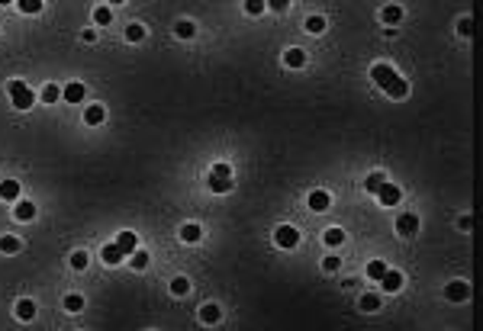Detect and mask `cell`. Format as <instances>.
Segmentation results:
<instances>
[{
    "label": "cell",
    "mask_w": 483,
    "mask_h": 331,
    "mask_svg": "<svg viewBox=\"0 0 483 331\" xmlns=\"http://www.w3.org/2000/svg\"><path fill=\"white\" fill-rule=\"evenodd\" d=\"M7 90H10V100H13V106H16V109H29V106L35 103L32 90H29L23 81H10V87H7Z\"/></svg>",
    "instance_id": "1"
},
{
    "label": "cell",
    "mask_w": 483,
    "mask_h": 331,
    "mask_svg": "<svg viewBox=\"0 0 483 331\" xmlns=\"http://www.w3.org/2000/svg\"><path fill=\"white\" fill-rule=\"evenodd\" d=\"M274 238H277L281 248H296V244H300V231L293 225H281V228L274 231Z\"/></svg>",
    "instance_id": "2"
},
{
    "label": "cell",
    "mask_w": 483,
    "mask_h": 331,
    "mask_svg": "<svg viewBox=\"0 0 483 331\" xmlns=\"http://www.w3.org/2000/svg\"><path fill=\"white\" fill-rule=\"evenodd\" d=\"M396 231H400L403 238H413L416 231H419V219H416L413 212H406V216H400V219H396Z\"/></svg>",
    "instance_id": "3"
},
{
    "label": "cell",
    "mask_w": 483,
    "mask_h": 331,
    "mask_svg": "<svg viewBox=\"0 0 483 331\" xmlns=\"http://www.w3.org/2000/svg\"><path fill=\"white\" fill-rule=\"evenodd\" d=\"M400 196H403V193H400V187H393V183H386V180H383V187L377 190L380 206H396V203H400Z\"/></svg>",
    "instance_id": "4"
},
{
    "label": "cell",
    "mask_w": 483,
    "mask_h": 331,
    "mask_svg": "<svg viewBox=\"0 0 483 331\" xmlns=\"http://www.w3.org/2000/svg\"><path fill=\"white\" fill-rule=\"evenodd\" d=\"M444 296H448L451 302H464V299L470 296V286L464 283V280H454V283L444 286Z\"/></svg>",
    "instance_id": "5"
},
{
    "label": "cell",
    "mask_w": 483,
    "mask_h": 331,
    "mask_svg": "<svg viewBox=\"0 0 483 331\" xmlns=\"http://www.w3.org/2000/svg\"><path fill=\"white\" fill-rule=\"evenodd\" d=\"M370 77L380 84V87H386V84H393L396 81V71L390 68V65H374L370 68Z\"/></svg>",
    "instance_id": "6"
},
{
    "label": "cell",
    "mask_w": 483,
    "mask_h": 331,
    "mask_svg": "<svg viewBox=\"0 0 483 331\" xmlns=\"http://www.w3.org/2000/svg\"><path fill=\"white\" fill-rule=\"evenodd\" d=\"M380 286L386 289V293H396L403 286V274L400 270H383V277H380Z\"/></svg>",
    "instance_id": "7"
},
{
    "label": "cell",
    "mask_w": 483,
    "mask_h": 331,
    "mask_svg": "<svg viewBox=\"0 0 483 331\" xmlns=\"http://www.w3.org/2000/svg\"><path fill=\"white\" fill-rule=\"evenodd\" d=\"M0 200H20V180H0Z\"/></svg>",
    "instance_id": "8"
},
{
    "label": "cell",
    "mask_w": 483,
    "mask_h": 331,
    "mask_svg": "<svg viewBox=\"0 0 483 331\" xmlns=\"http://www.w3.org/2000/svg\"><path fill=\"white\" fill-rule=\"evenodd\" d=\"M207 183H210L213 193H229V190H232V177H222V174H210Z\"/></svg>",
    "instance_id": "9"
},
{
    "label": "cell",
    "mask_w": 483,
    "mask_h": 331,
    "mask_svg": "<svg viewBox=\"0 0 483 331\" xmlns=\"http://www.w3.org/2000/svg\"><path fill=\"white\" fill-rule=\"evenodd\" d=\"M329 203H332V200H329V193H325V190H316V193H309V209H316V212H325V209H329Z\"/></svg>",
    "instance_id": "10"
},
{
    "label": "cell",
    "mask_w": 483,
    "mask_h": 331,
    "mask_svg": "<svg viewBox=\"0 0 483 331\" xmlns=\"http://www.w3.org/2000/svg\"><path fill=\"white\" fill-rule=\"evenodd\" d=\"M116 244H119V251H123V254H132V251H136V244H139V238H136V231H119Z\"/></svg>",
    "instance_id": "11"
},
{
    "label": "cell",
    "mask_w": 483,
    "mask_h": 331,
    "mask_svg": "<svg viewBox=\"0 0 483 331\" xmlns=\"http://www.w3.org/2000/svg\"><path fill=\"white\" fill-rule=\"evenodd\" d=\"M103 116H106V113H103V106H100V103H94V106L84 109V122H87V126H100Z\"/></svg>",
    "instance_id": "12"
},
{
    "label": "cell",
    "mask_w": 483,
    "mask_h": 331,
    "mask_svg": "<svg viewBox=\"0 0 483 331\" xmlns=\"http://www.w3.org/2000/svg\"><path fill=\"white\" fill-rule=\"evenodd\" d=\"M62 96H65V103H81L84 100V84H68L62 90Z\"/></svg>",
    "instance_id": "13"
},
{
    "label": "cell",
    "mask_w": 483,
    "mask_h": 331,
    "mask_svg": "<svg viewBox=\"0 0 483 331\" xmlns=\"http://www.w3.org/2000/svg\"><path fill=\"white\" fill-rule=\"evenodd\" d=\"M284 61H287V68H303L306 65V52L303 48H290V52L284 55Z\"/></svg>",
    "instance_id": "14"
},
{
    "label": "cell",
    "mask_w": 483,
    "mask_h": 331,
    "mask_svg": "<svg viewBox=\"0 0 483 331\" xmlns=\"http://www.w3.org/2000/svg\"><path fill=\"white\" fill-rule=\"evenodd\" d=\"M383 90H386V93H390V96H396V100H400V96H406V93H409V84H406L403 77H396L393 84H386V87H383Z\"/></svg>",
    "instance_id": "15"
},
{
    "label": "cell",
    "mask_w": 483,
    "mask_h": 331,
    "mask_svg": "<svg viewBox=\"0 0 483 331\" xmlns=\"http://www.w3.org/2000/svg\"><path fill=\"white\" fill-rule=\"evenodd\" d=\"M200 322L216 325V322H219V305H213V302H210V305H203V309H200Z\"/></svg>",
    "instance_id": "16"
},
{
    "label": "cell",
    "mask_w": 483,
    "mask_h": 331,
    "mask_svg": "<svg viewBox=\"0 0 483 331\" xmlns=\"http://www.w3.org/2000/svg\"><path fill=\"white\" fill-rule=\"evenodd\" d=\"M32 315H35V305H32V299H20V302H16V318H23V322H29Z\"/></svg>",
    "instance_id": "17"
},
{
    "label": "cell",
    "mask_w": 483,
    "mask_h": 331,
    "mask_svg": "<svg viewBox=\"0 0 483 331\" xmlns=\"http://www.w3.org/2000/svg\"><path fill=\"white\" fill-rule=\"evenodd\" d=\"M380 20L386 23V26H396V23L403 20V10H400V7H383V13H380Z\"/></svg>",
    "instance_id": "18"
},
{
    "label": "cell",
    "mask_w": 483,
    "mask_h": 331,
    "mask_svg": "<svg viewBox=\"0 0 483 331\" xmlns=\"http://www.w3.org/2000/svg\"><path fill=\"white\" fill-rule=\"evenodd\" d=\"M123 257H126V254L119 251V244H103V261H106V264H119Z\"/></svg>",
    "instance_id": "19"
},
{
    "label": "cell",
    "mask_w": 483,
    "mask_h": 331,
    "mask_svg": "<svg viewBox=\"0 0 483 331\" xmlns=\"http://www.w3.org/2000/svg\"><path fill=\"white\" fill-rule=\"evenodd\" d=\"M94 23H97V26H110V23H113L110 7H97V10H94Z\"/></svg>",
    "instance_id": "20"
},
{
    "label": "cell",
    "mask_w": 483,
    "mask_h": 331,
    "mask_svg": "<svg viewBox=\"0 0 483 331\" xmlns=\"http://www.w3.org/2000/svg\"><path fill=\"white\" fill-rule=\"evenodd\" d=\"M126 39H129V42H142V39H145V26H139V23H129V26H126Z\"/></svg>",
    "instance_id": "21"
},
{
    "label": "cell",
    "mask_w": 483,
    "mask_h": 331,
    "mask_svg": "<svg viewBox=\"0 0 483 331\" xmlns=\"http://www.w3.org/2000/svg\"><path fill=\"white\" fill-rule=\"evenodd\" d=\"M342 241H345V231L342 228H329V231H325V244H329V248H338Z\"/></svg>",
    "instance_id": "22"
},
{
    "label": "cell",
    "mask_w": 483,
    "mask_h": 331,
    "mask_svg": "<svg viewBox=\"0 0 483 331\" xmlns=\"http://www.w3.org/2000/svg\"><path fill=\"white\" fill-rule=\"evenodd\" d=\"M361 309H364V312H377L380 309V296H374V293L361 296Z\"/></svg>",
    "instance_id": "23"
},
{
    "label": "cell",
    "mask_w": 483,
    "mask_h": 331,
    "mask_svg": "<svg viewBox=\"0 0 483 331\" xmlns=\"http://www.w3.org/2000/svg\"><path fill=\"white\" fill-rule=\"evenodd\" d=\"M174 32L180 35V39H190V35H193V32H197V26H193V23H190V20H180V23H177V26H174Z\"/></svg>",
    "instance_id": "24"
},
{
    "label": "cell",
    "mask_w": 483,
    "mask_h": 331,
    "mask_svg": "<svg viewBox=\"0 0 483 331\" xmlns=\"http://www.w3.org/2000/svg\"><path fill=\"white\" fill-rule=\"evenodd\" d=\"M0 251H4V254H16L20 251V241L13 235H4V238H0Z\"/></svg>",
    "instance_id": "25"
},
{
    "label": "cell",
    "mask_w": 483,
    "mask_h": 331,
    "mask_svg": "<svg viewBox=\"0 0 483 331\" xmlns=\"http://www.w3.org/2000/svg\"><path fill=\"white\" fill-rule=\"evenodd\" d=\"M32 216H35V206L32 203H20L16 206V219H20V222H29Z\"/></svg>",
    "instance_id": "26"
},
{
    "label": "cell",
    "mask_w": 483,
    "mask_h": 331,
    "mask_svg": "<svg viewBox=\"0 0 483 331\" xmlns=\"http://www.w3.org/2000/svg\"><path fill=\"white\" fill-rule=\"evenodd\" d=\"M200 235H203V231H200V225H193V222L180 228V238H184V241H200Z\"/></svg>",
    "instance_id": "27"
},
{
    "label": "cell",
    "mask_w": 483,
    "mask_h": 331,
    "mask_svg": "<svg viewBox=\"0 0 483 331\" xmlns=\"http://www.w3.org/2000/svg\"><path fill=\"white\" fill-rule=\"evenodd\" d=\"M264 7H268V0H245V13H251V16H261Z\"/></svg>",
    "instance_id": "28"
},
{
    "label": "cell",
    "mask_w": 483,
    "mask_h": 331,
    "mask_svg": "<svg viewBox=\"0 0 483 331\" xmlns=\"http://www.w3.org/2000/svg\"><path fill=\"white\" fill-rule=\"evenodd\" d=\"M383 180H386L383 174H370V177L364 180V190H367V193H377V190L383 187Z\"/></svg>",
    "instance_id": "29"
},
{
    "label": "cell",
    "mask_w": 483,
    "mask_h": 331,
    "mask_svg": "<svg viewBox=\"0 0 483 331\" xmlns=\"http://www.w3.org/2000/svg\"><path fill=\"white\" fill-rule=\"evenodd\" d=\"M383 270H386V264H383V261H370V264H367V277H370V280H380Z\"/></svg>",
    "instance_id": "30"
},
{
    "label": "cell",
    "mask_w": 483,
    "mask_h": 331,
    "mask_svg": "<svg viewBox=\"0 0 483 331\" xmlns=\"http://www.w3.org/2000/svg\"><path fill=\"white\" fill-rule=\"evenodd\" d=\"M16 4H20L23 13H39L42 10V0H16Z\"/></svg>",
    "instance_id": "31"
},
{
    "label": "cell",
    "mask_w": 483,
    "mask_h": 331,
    "mask_svg": "<svg viewBox=\"0 0 483 331\" xmlns=\"http://www.w3.org/2000/svg\"><path fill=\"white\" fill-rule=\"evenodd\" d=\"M65 309H68V312H81V309H84V299L71 293V296H65Z\"/></svg>",
    "instance_id": "32"
},
{
    "label": "cell",
    "mask_w": 483,
    "mask_h": 331,
    "mask_svg": "<svg viewBox=\"0 0 483 331\" xmlns=\"http://www.w3.org/2000/svg\"><path fill=\"white\" fill-rule=\"evenodd\" d=\"M132 267H136V270H145V267H148V254L145 251H132Z\"/></svg>",
    "instance_id": "33"
},
{
    "label": "cell",
    "mask_w": 483,
    "mask_h": 331,
    "mask_svg": "<svg viewBox=\"0 0 483 331\" xmlns=\"http://www.w3.org/2000/svg\"><path fill=\"white\" fill-rule=\"evenodd\" d=\"M325 29V20L322 16H309L306 20V32H322Z\"/></svg>",
    "instance_id": "34"
},
{
    "label": "cell",
    "mask_w": 483,
    "mask_h": 331,
    "mask_svg": "<svg viewBox=\"0 0 483 331\" xmlns=\"http://www.w3.org/2000/svg\"><path fill=\"white\" fill-rule=\"evenodd\" d=\"M71 267H75V270H84V267H87V254L75 251V254H71Z\"/></svg>",
    "instance_id": "35"
},
{
    "label": "cell",
    "mask_w": 483,
    "mask_h": 331,
    "mask_svg": "<svg viewBox=\"0 0 483 331\" xmlns=\"http://www.w3.org/2000/svg\"><path fill=\"white\" fill-rule=\"evenodd\" d=\"M58 96H62V90H58V87H55V84H48V87L42 90V100H45V103H55V100H58Z\"/></svg>",
    "instance_id": "36"
},
{
    "label": "cell",
    "mask_w": 483,
    "mask_h": 331,
    "mask_svg": "<svg viewBox=\"0 0 483 331\" xmlns=\"http://www.w3.org/2000/svg\"><path fill=\"white\" fill-rule=\"evenodd\" d=\"M187 289H190V283H187V280H184V277H177V280H174V283H171V293H174V296H184V293H187Z\"/></svg>",
    "instance_id": "37"
},
{
    "label": "cell",
    "mask_w": 483,
    "mask_h": 331,
    "mask_svg": "<svg viewBox=\"0 0 483 331\" xmlns=\"http://www.w3.org/2000/svg\"><path fill=\"white\" fill-rule=\"evenodd\" d=\"M457 32H461V35H470V32H474V20L464 16L461 23H457Z\"/></svg>",
    "instance_id": "38"
},
{
    "label": "cell",
    "mask_w": 483,
    "mask_h": 331,
    "mask_svg": "<svg viewBox=\"0 0 483 331\" xmlns=\"http://www.w3.org/2000/svg\"><path fill=\"white\" fill-rule=\"evenodd\" d=\"M268 7H271V10H277V13H284V10L290 7V0H268Z\"/></svg>",
    "instance_id": "39"
},
{
    "label": "cell",
    "mask_w": 483,
    "mask_h": 331,
    "mask_svg": "<svg viewBox=\"0 0 483 331\" xmlns=\"http://www.w3.org/2000/svg\"><path fill=\"white\" fill-rule=\"evenodd\" d=\"M338 264H342L338 257H325V261H322V267H325V270H338Z\"/></svg>",
    "instance_id": "40"
},
{
    "label": "cell",
    "mask_w": 483,
    "mask_h": 331,
    "mask_svg": "<svg viewBox=\"0 0 483 331\" xmlns=\"http://www.w3.org/2000/svg\"><path fill=\"white\" fill-rule=\"evenodd\" d=\"M213 174H222V177H232V167H229V164H216V167H213Z\"/></svg>",
    "instance_id": "41"
},
{
    "label": "cell",
    "mask_w": 483,
    "mask_h": 331,
    "mask_svg": "<svg viewBox=\"0 0 483 331\" xmlns=\"http://www.w3.org/2000/svg\"><path fill=\"white\" fill-rule=\"evenodd\" d=\"M81 39H84V42H94V39H97V32H94V29H84V32H81Z\"/></svg>",
    "instance_id": "42"
},
{
    "label": "cell",
    "mask_w": 483,
    "mask_h": 331,
    "mask_svg": "<svg viewBox=\"0 0 483 331\" xmlns=\"http://www.w3.org/2000/svg\"><path fill=\"white\" fill-rule=\"evenodd\" d=\"M457 225H461V228H464V231H467V228H470V225H474V219H470V216H461V222H457Z\"/></svg>",
    "instance_id": "43"
},
{
    "label": "cell",
    "mask_w": 483,
    "mask_h": 331,
    "mask_svg": "<svg viewBox=\"0 0 483 331\" xmlns=\"http://www.w3.org/2000/svg\"><path fill=\"white\" fill-rule=\"evenodd\" d=\"M106 4H110V7H119V4H123V0H106Z\"/></svg>",
    "instance_id": "44"
},
{
    "label": "cell",
    "mask_w": 483,
    "mask_h": 331,
    "mask_svg": "<svg viewBox=\"0 0 483 331\" xmlns=\"http://www.w3.org/2000/svg\"><path fill=\"white\" fill-rule=\"evenodd\" d=\"M4 4H13V0H0V7H4Z\"/></svg>",
    "instance_id": "45"
}]
</instances>
